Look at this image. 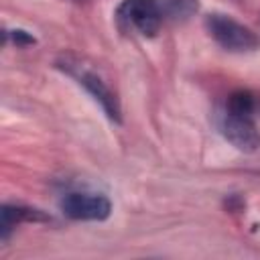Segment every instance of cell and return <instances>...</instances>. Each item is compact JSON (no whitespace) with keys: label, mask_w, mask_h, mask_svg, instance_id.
<instances>
[{"label":"cell","mask_w":260,"mask_h":260,"mask_svg":"<svg viewBox=\"0 0 260 260\" xmlns=\"http://www.w3.org/2000/svg\"><path fill=\"white\" fill-rule=\"evenodd\" d=\"M158 6V12L162 16V22H183L189 20L197 10L199 2L197 0H154Z\"/></svg>","instance_id":"52a82bcc"},{"label":"cell","mask_w":260,"mask_h":260,"mask_svg":"<svg viewBox=\"0 0 260 260\" xmlns=\"http://www.w3.org/2000/svg\"><path fill=\"white\" fill-rule=\"evenodd\" d=\"M47 219L45 213H41L39 209H30V207H22V205H2V213H0V232H2V240H6V236L10 234V230L20 223V221H41Z\"/></svg>","instance_id":"8992f818"},{"label":"cell","mask_w":260,"mask_h":260,"mask_svg":"<svg viewBox=\"0 0 260 260\" xmlns=\"http://www.w3.org/2000/svg\"><path fill=\"white\" fill-rule=\"evenodd\" d=\"M225 110L232 114H244V116H252L254 112V98L248 91H234L228 98Z\"/></svg>","instance_id":"ba28073f"},{"label":"cell","mask_w":260,"mask_h":260,"mask_svg":"<svg viewBox=\"0 0 260 260\" xmlns=\"http://www.w3.org/2000/svg\"><path fill=\"white\" fill-rule=\"evenodd\" d=\"M12 39H14V43L16 45H30V43H35V37H30L26 30H12Z\"/></svg>","instance_id":"9c48e42d"},{"label":"cell","mask_w":260,"mask_h":260,"mask_svg":"<svg viewBox=\"0 0 260 260\" xmlns=\"http://www.w3.org/2000/svg\"><path fill=\"white\" fill-rule=\"evenodd\" d=\"M59 205L69 219L81 221H102L112 211L108 197L95 193H67Z\"/></svg>","instance_id":"277c9868"},{"label":"cell","mask_w":260,"mask_h":260,"mask_svg":"<svg viewBox=\"0 0 260 260\" xmlns=\"http://www.w3.org/2000/svg\"><path fill=\"white\" fill-rule=\"evenodd\" d=\"M221 136L242 152H256L260 148V132L252 120V116L223 112L219 118Z\"/></svg>","instance_id":"3957f363"},{"label":"cell","mask_w":260,"mask_h":260,"mask_svg":"<svg viewBox=\"0 0 260 260\" xmlns=\"http://www.w3.org/2000/svg\"><path fill=\"white\" fill-rule=\"evenodd\" d=\"M205 28L211 39L232 53H250L260 47V41L254 30L244 26L242 22L234 20L225 14H209L205 18Z\"/></svg>","instance_id":"6da1fadb"},{"label":"cell","mask_w":260,"mask_h":260,"mask_svg":"<svg viewBox=\"0 0 260 260\" xmlns=\"http://www.w3.org/2000/svg\"><path fill=\"white\" fill-rule=\"evenodd\" d=\"M79 83L93 95L95 102H100V106L104 108L106 116L114 122H120V106H118V100L114 98V93L108 89V85L95 75V73H89V71H83L79 73Z\"/></svg>","instance_id":"5b68a950"},{"label":"cell","mask_w":260,"mask_h":260,"mask_svg":"<svg viewBox=\"0 0 260 260\" xmlns=\"http://www.w3.org/2000/svg\"><path fill=\"white\" fill-rule=\"evenodd\" d=\"M124 28L136 30L142 37H154L162 24V16L154 0H124L116 12Z\"/></svg>","instance_id":"7a4b0ae2"}]
</instances>
